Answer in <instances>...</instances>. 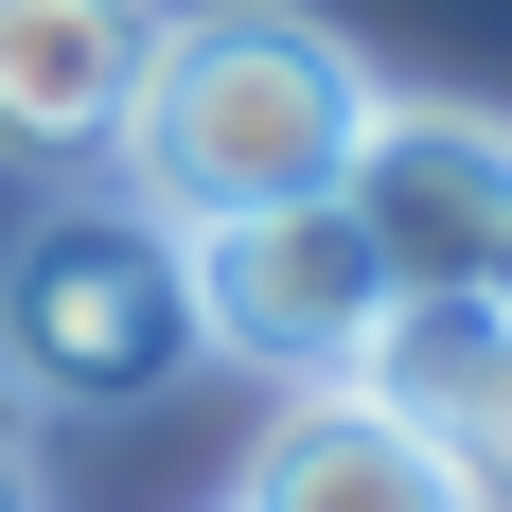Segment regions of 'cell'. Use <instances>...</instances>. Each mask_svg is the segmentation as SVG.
I'll list each match as a JSON object with an SVG mask.
<instances>
[{"mask_svg":"<svg viewBox=\"0 0 512 512\" xmlns=\"http://www.w3.org/2000/svg\"><path fill=\"white\" fill-rule=\"evenodd\" d=\"M354 124H371L354 36H318V18H283V0H195V18H159L142 89H124L106 195H142L159 230L301 212V195H336Z\"/></svg>","mask_w":512,"mask_h":512,"instance_id":"1","label":"cell"},{"mask_svg":"<svg viewBox=\"0 0 512 512\" xmlns=\"http://www.w3.org/2000/svg\"><path fill=\"white\" fill-rule=\"evenodd\" d=\"M195 371V283H177V230H159L142 195H106V177H71V195L18 212V248H0V389L18 407H159Z\"/></svg>","mask_w":512,"mask_h":512,"instance_id":"2","label":"cell"},{"mask_svg":"<svg viewBox=\"0 0 512 512\" xmlns=\"http://www.w3.org/2000/svg\"><path fill=\"white\" fill-rule=\"evenodd\" d=\"M177 283H195V354L265 371V389H336L354 336L389 318V265L336 195L301 212H230V230H177Z\"/></svg>","mask_w":512,"mask_h":512,"instance_id":"3","label":"cell"},{"mask_svg":"<svg viewBox=\"0 0 512 512\" xmlns=\"http://www.w3.org/2000/svg\"><path fill=\"white\" fill-rule=\"evenodd\" d=\"M336 212L371 230L389 283H477L512 230V124L495 106H442V89H371L354 159H336Z\"/></svg>","mask_w":512,"mask_h":512,"instance_id":"4","label":"cell"},{"mask_svg":"<svg viewBox=\"0 0 512 512\" xmlns=\"http://www.w3.org/2000/svg\"><path fill=\"white\" fill-rule=\"evenodd\" d=\"M230 512H477V477H460V442H424L371 389H265Z\"/></svg>","mask_w":512,"mask_h":512,"instance_id":"5","label":"cell"},{"mask_svg":"<svg viewBox=\"0 0 512 512\" xmlns=\"http://www.w3.org/2000/svg\"><path fill=\"white\" fill-rule=\"evenodd\" d=\"M159 53V0H0V159L89 177L124 142V89Z\"/></svg>","mask_w":512,"mask_h":512,"instance_id":"6","label":"cell"},{"mask_svg":"<svg viewBox=\"0 0 512 512\" xmlns=\"http://www.w3.org/2000/svg\"><path fill=\"white\" fill-rule=\"evenodd\" d=\"M512 371V318L477 301V283H389V318L354 336V371L336 389H371V407H407L424 442H460V407Z\"/></svg>","mask_w":512,"mask_h":512,"instance_id":"7","label":"cell"},{"mask_svg":"<svg viewBox=\"0 0 512 512\" xmlns=\"http://www.w3.org/2000/svg\"><path fill=\"white\" fill-rule=\"evenodd\" d=\"M460 477H477V512H512V371L460 407Z\"/></svg>","mask_w":512,"mask_h":512,"instance_id":"8","label":"cell"},{"mask_svg":"<svg viewBox=\"0 0 512 512\" xmlns=\"http://www.w3.org/2000/svg\"><path fill=\"white\" fill-rule=\"evenodd\" d=\"M0 512H36V442H18V389H0Z\"/></svg>","mask_w":512,"mask_h":512,"instance_id":"9","label":"cell"},{"mask_svg":"<svg viewBox=\"0 0 512 512\" xmlns=\"http://www.w3.org/2000/svg\"><path fill=\"white\" fill-rule=\"evenodd\" d=\"M477 301H495V318H512V230H495V265H477Z\"/></svg>","mask_w":512,"mask_h":512,"instance_id":"10","label":"cell"}]
</instances>
